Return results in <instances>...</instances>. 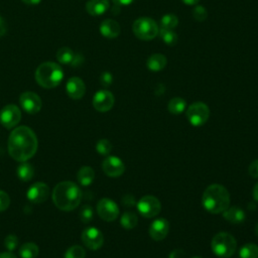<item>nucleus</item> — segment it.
<instances>
[{"instance_id": "f257e3e1", "label": "nucleus", "mask_w": 258, "mask_h": 258, "mask_svg": "<svg viewBox=\"0 0 258 258\" xmlns=\"http://www.w3.org/2000/svg\"><path fill=\"white\" fill-rule=\"evenodd\" d=\"M37 138L32 129L27 126L16 127L8 138L9 155L16 161L30 159L37 150Z\"/></svg>"}, {"instance_id": "f03ea898", "label": "nucleus", "mask_w": 258, "mask_h": 258, "mask_svg": "<svg viewBox=\"0 0 258 258\" xmlns=\"http://www.w3.org/2000/svg\"><path fill=\"white\" fill-rule=\"evenodd\" d=\"M53 204L61 211H73L81 203L82 191L75 182L64 180L58 182L51 194Z\"/></svg>"}, {"instance_id": "7ed1b4c3", "label": "nucleus", "mask_w": 258, "mask_h": 258, "mask_svg": "<svg viewBox=\"0 0 258 258\" xmlns=\"http://www.w3.org/2000/svg\"><path fill=\"white\" fill-rule=\"evenodd\" d=\"M202 205L211 214H221L230 206V192L222 184H210L203 194Z\"/></svg>"}, {"instance_id": "20e7f679", "label": "nucleus", "mask_w": 258, "mask_h": 258, "mask_svg": "<svg viewBox=\"0 0 258 258\" xmlns=\"http://www.w3.org/2000/svg\"><path fill=\"white\" fill-rule=\"evenodd\" d=\"M63 79V71L59 64L52 61H45L38 66L35 71V80L44 89L57 87Z\"/></svg>"}, {"instance_id": "39448f33", "label": "nucleus", "mask_w": 258, "mask_h": 258, "mask_svg": "<svg viewBox=\"0 0 258 258\" xmlns=\"http://www.w3.org/2000/svg\"><path fill=\"white\" fill-rule=\"evenodd\" d=\"M211 248L216 256L230 258L237 250V241L233 235L227 232H220L213 237Z\"/></svg>"}, {"instance_id": "423d86ee", "label": "nucleus", "mask_w": 258, "mask_h": 258, "mask_svg": "<svg viewBox=\"0 0 258 258\" xmlns=\"http://www.w3.org/2000/svg\"><path fill=\"white\" fill-rule=\"evenodd\" d=\"M132 30L135 36L141 40H151L158 34L157 23L149 17H140L133 22Z\"/></svg>"}, {"instance_id": "0eeeda50", "label": "nucleus", "mask_w": 258, "mask_h": 258, "mask_svg": "<svg viewBox=\"0 0 258 258\" xmlns=\"http://www.w3.org/2000/svg\"><path fill=\"white\" fill-rule=\"evenodd\" d=\"M210 117V109L203 102H195L186 110V118L188 122L195 126H203Z\"/></svg>"}, {"instance_id": "6e6552de", "label": "nucleus", "mask_w": 258, "mask_h": 258, "mask_svg": "<svg viewBox=\"0 0 258 258\" xmlns=\"http://www.w3.org/2000/svg\"><path fill=\"white\" fill-rule=\"evenodd\" d=\"M139 214L144 218L156 217L161 210V204L154 196H144L136 204Z\"/></svg>"}, {"instance_id": "1a4fd4ad", "label": "nucleus", "mask_w": 258, "mask_h": 258, "mask_svg": "<svg viewBox=\"0 0 258 258\" xmlns=\"http://www.w3.org/2000/svg\"><path fill=\"white\" fill-rule=\"evenodd\" d=\"M97 213L104 221L112 222L119 216V208L111 199L103 198L97 204Z\"/></svg>"}, {"instance_id": "9d476101", "label": "nucleus", "mask_w": 258, "mask_h": 258, "mask_svg": "<svg viewBox=\"0 0 258 258\" xmlns=\"http://www.w3.org/2000/svg\"><path fill=\"white\" fill-rule=\"evenodd\" d=\"M21 120L20 109L13 104L6 105L0 111V123L7 129L15 127Z\"/></svg>"}, {"instance_id": "9b49d317", "label": "nucleus", "mask_w": 258, "mask_h": 258, "mask_svg": "<svg viewBox=\"0 0 258 258\" xmlns=\"http://www.w3.org/2000/svg\"><path fill=\"white\" fill-rule=\"evenodd\" d=\"M82 241L87 248L91 250H98L104 243V236L99 229L95 227H89L83 231Z\"/></svg>"}, {"instance_id": "f8f14e48", "label": "nucleus", "mask_w": 258, "mask_h": 258, "mask_svg": "<svg viewBox=\"0 0 258 258\" xmlns=\"http://www.w3.org/2000/svg\"><path fill=\"white\" fill-rule=\"evenodd\" d=\"M21 108L28 114H36L41 109V99L33 92H24L19 97Z\"/></svg>"}, {"instance_id": "ddd939ff", "label": "nucleus", "mask_w": 258, "mask_h": 258, "mask_svg": "<svg viewBox=\"0 0 258 258\" xmlns=\"http://www.w3.org/2000/svg\"><path fill=\"white\" fill-rule=\"evenodd\" d=\"M102 169L110 177H118L125 171L124 162L117 156L108 155L102 162Z\"/></svg>"}, {"instance_id": "4468645a", "label": "nucleus", "mask_w": 258, "mask_h": 258, "mask_svg": "<svg viewBox=\"0 0 258 258\" xmlns=\"http://www.w3.org/2000/svg\"><path fill=\"white\" fill-rule=\"evenodd\" d=\"M115 98L108 90L98 91L93 98V106L99 112H108L114 106Z\"/></svg>"}, {"instance_id": "2eb2a0df", "label": "nucleus", "mask_w": 258, "mask_h": 258, "mask_svg": "<svg viewBox=\"0 0 258 258\" xmlns=\"http://www.w3.org/2000/svg\"><path fill=\"white\" fill-rule=\"evenodd\" d=\"M49 195V187L46 183L38 181L29 186L26 197L33 204H41L45 202Z\"/></svg>"}, {"instance_id": "dca6fc26", "label": "nucleus", "mask_w": 258, "mask_h": 258, "mask_svg": "<svg viewBox=\"0 0 258 258\" xmlns=\"http://www.w3.org/2000/svg\"><path fill=\"white\" fill-rule=\"evenodd\" d=\"M168 231H169V223L164 218L155 219L153 222H151L148 228L149 236L154 241L163 240L167 236Z\"/></svg>"}, {"instance_id": "f3484780", "label": "nucleus", "mask_w": 258, "mask_h": 258, "mask_svg": "<svg viewBox=\"0 0 258 258\" xmlns=\"http://www.w3.org/2000/svg\"><path fill=\"white\" fill-rule=\"evenodd\" d=\"M66 91L71 99L79 100L84 97L86 92V86L82 79L78 77H73L67 82Z\"/></svg>"}, {"instance_id": "a211bd4d", "label": "nucleus", "mask_w": 258, "mask_h": 258, "mask_svg": "<svg viewBox=\"0 0 258 258\" xmlns=\"http://www.w3.org/2000/svg\"><path fill=\"white\" fill-rule=\"evenodd\" d=\"M56 58L59 63L68 66H79L81 64L83 57L80 54H76L70 47L63 46L56 51Z\"/></svg>"}, {"instance_id": "6ab92c4d", "label": "nucleus", "mask_w": 258, "mask_h": 258, "mask_svg": "<svg viewBox=\"0 0 258 258\" xmlns=\"http://www.w3.org/2000/svg\"><path fill=\"white\" fill-rule=\"evenodd\" d=\"M224 219L228 221L231 224H241L245 221L246 215L245 212L240 207H228L223 213H222Z\"/></svg>"}, {"instance_id": "aec40b11", "label": "nucleus", "mask_w": 258, "mask_h": 258, "mask_svg": "<svg viewBox=\"0 0 258 258\" xmlns=\"http://www.w3.org/2000/svg\"><path fill=\"white\" fill-rule=\"evenodd\" d=\"M120 25L113 19H106L100 25V32L106 38H115L120 34Z\"/></svg>"}, {"instance_id": "412c9836", "label": "nucleus", "mask_w": 258, "mask_h": 258, "mask_svg": "<svg viewBox=\"0 0 258 258\" xmlns=\"http://www.w3.org/2000/svg\"><path fill=\"white\" fill-rule=\"evenodd\" d=\"M109 7V0H90L86 4V10L92 16H100L104 14Z\"/></svg>"}, {"instance_id": "4be33fe9", "label": "nucleus", "mask_w": 258, "mask_h": 258, "mask_svg": "<svg viewBox=\"0 0 258 258\" xmlns=\"http://www.w3.org/2000/svg\"><path fill=\"white\" fill-rule=\"evenodd\" d=\"M167 63V59L165 55L161 53L151 54L146 61V67L151 72H160L162 71Z\"/></svg>"}, {"instance_id": "5701e85b", "label": "nucleus", "mask_w": 258, "mask_h": 258, "mask_svg": "<svg viewBox=\"0 0 258 258\" xmlns=\"http://www.w3.org/2000/svg\"><path fill=\"white\" fill-rule=\"evenodd\" d=\"M77 178L81 185L88 186L94 181L95 171L91 166H83L79 169Z\"/></svg>"}, {"instance_id": "b1692460", "label": "nucleus", "mask_w": 258, "mask_h": 258, "mask_svg": "<svg viewBox=\"0 0 258 258\" xmlns=\"http://www.w3.org/2000/svg\"><path fill=\"white\" fill-rule=\"evenodd\" d=\"M16 174H17V176L20 180L28 181L33 177L34 168L30 163H28L26 161H23L17 166Z\"/></svg>"}, {"instance_id": "393cba45", "label": "nucleus", "mask_w": 258, "mask_h": 258, "mask_svg": "<svg viewBox=\"0 0 258 258\" xmlns=\"http://www.w3.org/2000/svg\"><path fill=\"white\" fill-rule=\"evenodd\" d=\"M38 253V246L32 242L24 243L19 249V255L21 256V258H35L37 257Z\"/></svg>"}, {"instance_id": "a878e982", "label": "nucleus", "mask_w": 258, "mask_h": 258, "mask_svg": "<svg viewBox=\"0 0 258 258\" xmlns=\"http://www.w3.org/2000/svg\"><path fill=\"white\" fill-rule=\"evenodd\" d=\"M186 108V102L184 99L179 98V97H175L172 98L167 105V109L171 114L174 115H178L180 113H182Z\"/></svg>"}, {"instance_id": "bb28decb", "label": "nucleus", "mask_w": 258, "mask_h": 258, "mask_svg": "<svg viewBox=\"0 0 258 258\" xmlns=\"http://www.w3.org/2000/svg\"><path fill=\"white\" fill-rule=\"evenodd\" d=\"M120 224L124 229L131 230L137 226L138 218H137L136 214H134L132 212H126L122 215V217L120 219Z\"/></svg>"}, {"instance_id": "cd10ccee", "label": "nucleus", "mask_w": 258, "mask_h": 258, "mask_svg": "<svg viewBox=\"0 0 258 258\" xmlns=\"http://www.w3.org/2000/svg\"><path fill=\"white\" fill-rule=\"evenodd\" d=\"M240 258H258V245L247 243L239 250Z\"/></svg>"}, {"instance_id": "c85d7f7f", "label": "nucleus", "mask_w": 258, "mask_h": 258, "mask_svg": "<svg viewBox=\"0 0 258 258\" xmlns=\"http://www.w3.org/2000/svg\"><path fill=\"white\" fill-rule=\"evenodd\" d=\"M160 38L164 43L167 45H174L177 42V34L172 30V29H166V28H161L158 31Z\"/></svg>"}, {"instance_id": "c756f323", "label": "nucleus", "mask_w": 258, "mask_h": 258, "mask_svg": "<svg viewBox=\"0 0 258 258\" xmlns=\"http://www.w3.org/2000/svg\"><path fill=\"white\" fill-rule=\"evenodd\" d=\"M178 24V18L175 14L168 13L164 14L162 18L160 19V25L161 28H166V29H173L177 26Z\"/></svg>"}, {"instance_id": "7c9ffc66", "label": "nucleus", "mask_w": 258, "mask_h": 258, "mask_svg": "<svg viewBox=\"0 0 258 258\" xmlns=\"http://www.w3.org/2000/svg\"><path fill=\"white\" fill-rule=\"evenodd\" d=\"M86 251L80 245L71 246L64 253V258H85Z\"/></svg>"}, {"instance_id": "2f4dec72", "label": "nucleus", "mask_w": 258, "mask_h": 258, "mask_svg": "<svg viewBox=\"0 0 258 258\" xmlns=\"http://www.w3.org/2000/svg\"><path fill=\"white\" fill-rule=\"evenodd\" d=\"M96 150L101 155H108L112 150V144L108 139H100L96 144Z\"/></svg>"}, {"instance_id": "473e14b6", "label": "nucleus", "mask_w": 258, "mask_h": 258, "mask_svg": "<svg viewBox=\"0 0 258 258\" xmlns=\"http://www.w3.org/2000/svg\"><path fill=\"white\" fill-rule=\"evenodd\" d=\"M94 217V212H93V209L88 206V205H85L81 208V211H80V219L83 223L87 224V223H90L92 221Z\"/></svg>"}, {"instance_id": "72a5a7b5", "label": "nucleus", "mask_w": 258, "mask_h": 258, "mask_svg": "<svg viewBox=\"0 0 258 258\" xmlns=\"http://www.w3.org/2000/svg\"><path fill=\"white\" fill-rule=\"evenodd\" d=\"M192 16L197 21L203 22L204 20L207 19L208 17V12L206 10V8L202 5H197L194 9H192Z\"/></svg>"}, {"instance_id": "f704fd0d", "label": "nucleus", "mask_w": 258, "mask_h": 258, "mask_svg": "<svg viewBox=\"0 0 258 258\" xmlns=\"http://www.w3.org/2000/svg\"><path fill=\"white\" fill-rule=\"evenodd\" d=\"M4 245L8 251H13L18 245V239L15 235H8L4 240Z\"/></svg>"}, {"instance_id": "c9c22d12", "label": "nucleus", "mask_w": 258, "mask_h": 258, "mask_svg": "<svg viewBox=\"0 0 258 258\" xmlns=\"http://www.w3.org/2000/svg\"><path fill=\"white\" fill-rule=\"evenodd\" d=\"M10 205V198L7 192L0 189V212H4Z\"/></svg>"}, {"instance_id": "e433bc0d", "label": "nucleus", "mask_w": 258, "mask_h": 258, "mask_svg": "<svg viewBox=\"0 0 258 258\" xmlns=\"http://www.w3.org/2000/svg\"><path fill=\"white\" fill-rule=\"evenodd\" d=\"M112 82H113V77H112L111 73H109V72L102 73V75L100 76V83L102 84V86L109 87V86H111Z\"/></svg>"}, {"instance_id": "4c0bfd02", "label": "nucleus", "mask_w": 258, "mask_h": 258, "mask_svg": "<svg viewBox=\"0 0 258 258\" xmlns=\"http://www.w3.org/2000/svg\"><path fill=\"white\" fill-rule=\"evenodd\" d=\"M121 202H122V205H123V206L128 207V208L134 207V206H136V204H137L136 201H135V197L132 196V195H130V194H127V195L123 196Z\"/></svg>"}, {"instance_id": "58836bf2", "label": "nucleus", "mask_w": 258, "mask_h": 258, "mask_svg": "<svg viewBox=\"0 0 258 258\" xmlns=\"http://www.w3.org/2000/svg\"><path fill=\"white\" fill-rule=\"evenodd\" d=\"M248 172L250 176L254 178H258V159H255L250 163L248 167Z\"/></svg>"}, {"instance_id": "ea45409f", "label": "nucleus", "mask_w": 258, "mask_h": 258, "mask_svg": "<svg viewBox=\"0 0 258 258\" xmlns=\"http://www.w3.org/2000/svg\"><path fill=\"white\" fill-rule=\"evenodd\" d=\"M168 258H184V252L180 249H175L170 252Z\"/></svg>"}, {"instance_id": "a19ab883", "label": "nucleus", "mask_w": 258, "mask_h": 258, "mask_svg": "<svg viewBox=\"0 0 258 258\" xmlns=\"http://www.w3.org/2000/svg\"><path fill=\"white\" fill-rule=\"evenodd\" d=\"M116 5L118 6H123V5H130L131 3L134 2V0H112Z\"/></svg>"}, {"instance_id": "79ce46f5", "label": "nucleus", "mask_w": 258, "mask_h": 258, "mask_svg": "<svg viewBox=\"0 0 258 258\" xmlns=\"http://www.w3.org/2000/svg\"><path fill=\"white\" fill-rule=\"evenodd\" d=\"M5 32H6V23L4 19L0 16V36L4 35Z\"/></svg>"}, {"instance_id": "37998d69", "label": "nucleus", "mask_w": 258, "mask_h": 258, "mask_svg": "<svg viewBox=\"0 0 258 258\" xmlns=\"http://www.w3.org/2000/svg\"><path fill=\"white\" fill-rule=\"evenodd\" d=\"M0 258H17L11 251L0 253Z\"/></svg>"}, {"instance_id": "c03bdc74", "label": "nucleus", "mask_w": 258, "mask_h": 258, "mask_svg": "<svg viewBox=\"0 0 258 258\" xmlns=\"http://www.w3.org/2000/svg\"><path fill=\"white\" fill-rule=\"evenodd\" d=\"M252 196H253V199H254V201L258 202V182H257V183L254 185V187H253Z\"/></svg>"}, {"instance_id": "a18cd8bd", "label": "nucleus", "mask_w": 258, "mask_h": 258, "mask_svg": "<svg viewBox=\"0 0 258 258\" xmlns=\"http://www.w3.org/2000/svg\"><path fill=\"white\" fill-rule=\"evenodd\" d=\"M23 3L28 4V5H36L41 2V0H21Z\"/></svg>"}, {"instance_id": "49530a36", "label": "nucleus", "mask_w": 258, "mask_h": 258, "mask_svg": "<svg viewBox=\"0 0 258 258\" xmlns=\"http://www.w3.org/2000/svg\"><path fill=\"white\" fill-rule=\"evenodd\" d=\"M199 1L200 0H181V2H183L186 5H196V4H198Z\"/></svg>"}, {"instance_id": "de8ad7c7", "label": "nucleus", "mask_w": 258, "mask_h": 258, "mask_svg": "<svg viewBox=\"0 0 258 258\" xmlns=\"http://www.w3.org/2000/svg\"><path fill=\"white\" fill-rule=\"evenodd\" d=\"M254 232H255V234H256V236L258 237V223L255 225V229H254Z\"/></svg>"}, {"instance_id": "09e8293b", "label": "nucleus", "mask_w": 258, "mask_h": 258, "mask_svg": "<svg viewBox=\"0 0 258 258\" xmlns=\"http://www.w3.org/2000/svg\"><path fill=\"white\" fill-rule=\"evenodd\" d=\"M192 258H201L200 256H195V257H192Z\"/></svg>"}]
</instances>
